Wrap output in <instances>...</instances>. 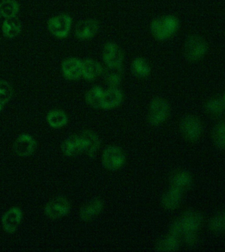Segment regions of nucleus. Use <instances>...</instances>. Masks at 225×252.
Listing matches in <instances>:
<instances>
[{
  "instance_id": "obj_1",
  "label": "nucleus",
  "mask_w": 225,
  "mask_h": 252,
  "mask_svg": "<svg viewBox=\"0 0 225 252\" xmlns=\"http://www.w3.org/2000/svg\"><path fill=\"white\" fill-rule=\"evenodd\" d=\"M179 28L177 17L168 15L154 19L150 24L152 34L158 40H168L176 34Z\"/></svg>"
},
{
  "instance_id": "obj_2",
  "label": "nucleus",
  "mask_w": 225,
  "mask_h": 252,
  "mask_svg": "<svg viewBox=\"0 0 225 252\" xmlns=\"http://www.w3.org/2000/svg\"><path fill=\"white\" fill-rule=\"evenodd\" d=\"M207 51L208 45L206 40L199 35L193 34L188 37L184 46L186 58L192 62L202 60L206 56Z\"/></svg>"
},
{
  "instance_id": "obj_3",
  "label": "nucleus",
  "mask_w": 225,
  "mask_h": 252,
  "mask_svg": "<svg viewBox=\"0 0 225 252\" xmlns=\"http://www.w3.org/2000/svg\"><path fill=\"white\" fill-rule=\"evenodd\" d=\"M169 104L163 97L152 99L149 107L148 121L153 126L161 125L167 119L169 113Z\"/></svg>"
},
{
  "instance_id": "obj_4",
  "label": "nucleus",
  "mask_w": 225,
  "mask_h": 252,
  "mask_svg": "<svg viewBox=\"0 0 225 252\" xmlns=\"http://www.w3.org/2000/svg\"><path fill=\"white\" fill-rule=\"evenodd\" d=\"M125 160L124 152L118 146H111L105 148L101 156L103 167L111 171L120 169L124 165Z\"/></svg>"
},
{
  "instance_id": "obj_5",
  "label": "nucleus",
  "mask_w": 225,
  "mask_h": 252,
  "mask_svg": "<svg viewBox=\"0 0 225 252\" xmlns=\"http://www.w3.org/2000/svg\"><path fill=\"white\" fill-rule=\"evenodd\" d=\"M103 62L108 69H122L124 55L120 46L115 42H107L102 51Z\"/></svg>"
},
{
  "instance_id": "obj_6",
  "label": "nucleus",
  "mask_w": 225,
  "mask_h": 252,
  "mask_svg": "<svg viewBox=\"0 0 225 252\" xmlns=\"http://www.w3.org/2000/svg\"><path fill=\"white\" fill-rule=\"evenodd\" d=\"M72 25V17L69 15L62 14L51 18L48 22V28L51 34L56 38L63 39L69 34Z\"/></svg>"
},
{
  "instance_id": "obj_7",
  "label": "nucleus",
  "mask_w": 225,
  "mask_h": 252,
  "mask_svg": "<svg viewBox=\"0 0 225 252\" xmlns=\"http://www.w3.org/2000/svg\"><path fill=\"white\" fill-rule=\"evenodd\" d=\"M70 210V203L64 197H58L51 200L44 208L45 214L52 220L64 218L67 216Z\"/></svg>"
},
{
  "instance_id": "obj_8",
  "label": "nucleus",
  "mask_w": 225,
  "mask_h": 252,
  "mask_svg": "<svg viewBox=\"0 0 225 252\" xmlns=\"http://www.w3.org/2000/svg\"><path fill=\"white\" fill-rule=\"evenodd\" d=\"M81 139L82 153L87 154L93 158L98 152L101 141L99 137L95 132L86 130L79 134Z\"/></svg>"
},
{
  "instance_id": "obj_9",
  "label": "nucleus",
  "mask_w": 225,
  "mask_h": 252,
  "mask_svg": "<svg viewBox=\"0 0 225 252\" xmlns=\"http://www.w3.org/2000/svg\"><path fill=\"white\" fill-rule=\"evenodd\" d=\"M62 71L64 79L75 81L83 77V61L77 58L66 59L62 63Z\"/></svg>"
},
{
  "instance_id": "obj_10",
  "label": "nucleus",
  "mask_w": 225,
  "mask_h": 252,
  "mask_svg": "<svg viewBox=\"0 0 225 252\" xmlns=\"http://www.w3.org/2000/svg\"><path fill=\"white\" fill-rule=\"evenodd\" d=\"M99 23L93 19L80 21L74 28V35L81 40H89L98 32Z\"/></svg>"
},
{
  "instance_id": "obj_11",
  "label": "nucleus",
  "mask_w": 225,
  "mask_h": 252,
  "mask_svg": "<svg viewBox=\"0 0 225 252\" xmlns=\"http://www.w3.org/2000/svg\"><path fill=\"white\" fill-rule=\"evenodd\" d=\"M123 100V93L119 87H109L104 90L101 97L100 108L112 109L119 106Z\"/></svg>"
},
{
  "instance_id": "obj_12",
  "label": "nucleus",
  "mask_w": 225,
  "mask_h": 252,
  "mask_svg": "<svg viewBox=\"0 0 225 252\" xmlns=\"http://www.w3.org/2000/svg\"><path fill=\"white\" fill-rule=\"evenodd\" d=\"M181 129L184 135L189 139H195L201 131V125L199 119L193 115L186 116L182 119Z\"/></svg>"
},
{
  "instance_id": "obj_13",
  "label": "nucleus",
  "mask_w": 225,
  "mask_h": 252,
  "mask_svg": "<svg viewBox=\"0 0 225 252\" xmlns=\"http://www.w3.org/2000/svg\"><path fill=\"white\" fill-rule=\"evenodd\" d=\"M23 218L22 211L18 208H12L7 211L2 218V226L5 231L13 234L21 223Z\"/></svg>"
},
{
  "instance_id": "obj_14",
  "label": "nucleus",
  "mask_w": 225,
  "mask_h": 252,
  "mask_svg": "<svg viewBox=\"0 0 225 252\" xmlns=\"http://www.w3.org/2000/svg\"><path fill=\"white\" fill-rule=\"evenodd\" d=\"M36 147V141L29 134H22L15 140L13 144L15 154L23 157L31 156L34 152Z\"/></svg>"
},
{
  "instance_id": "obj_15",
  "label": "nucleus",
  "mask_w": 225,
  "mask_h": 252,
  "mask_svg": "<svg viewBox=\"0 0 225 252\" xmlns=\"http://www.w3.org/2000/svg\"><path fill=\"white\" fill-rule=\"evenodd\" d=\"M104 203L99 198L94 199L80 210V218L84 221H90L102 212Z\"/></svg>"
},
{
  "instance_id": "obj_16",
  "label": "nucleus",
  "mask_w": 225,
  "mask_h": 252,
  "mask_svg": "<svg viewBox=\"0 0 225 252\" xmlns=\"http://www.w3.org/2000/svg\"><path fill=\"white\" fill-rule=\"evenodd\" d=\"M103 69L97 61L87 59L83 61V77L87 81H94L103 73Z\"/></svg>"
},
{
  "instance_id": "obj_17",
  "label": "nucleus",
  "mask_w": 225,
  "mask_h": 252,
  "mask_svg": "<svg viewBox=\"0 0 225 252\" xmlns=\"http://www.w3.org/2000/svg\"><path fill=\"white\" fill-rule=\"evenodd\" d=\"M62 151L66 156H73L82 153L79 134L66 138L62 144Z\"/></svg>"
},
{
  "instance_id": "obj_18",
  "label": "nucleus",
  "mask_w": 225,
  "mask_h": 252,
  "mask_svg": "<svg viewBox=\"0 0 225 252\" xmlns=\"http://www.w3.org/2000/svg\"><path fill=\"white\" fill-rule=\"evenodd\" d=\"M181 190L176 188L172 187L169 191L165 192L161 199L163 206L167 210H173L177 208L181 202Z\"/></svg>"
},
{
  "instance_id": "obj_19",
  "label": "nucleus",
  "mask_w": 225,
  "mask_h": 252,
  "mask_svg": "<svg viewBox=\"0 0 225 252\" xmlns=\"http://www.w3.org/2000/svg\"><path fill=\"white\" fill-rule=\"evenodd\" d=\"M47 121L52 128H61L67 124L68 117L64 111L55 109L48 113Z\"/></svg>"
},
{
  "instance_id": "obj_20",
  "label": "nucleus",
  "mask_w": 225,
  "mask_h": 252,
  "mask_svg": "<svg viewBox=\"0 0 225 252\" xmlns=\"http://www.w3.org/2000/svg\"><path fill=\"white\" fill-rule=\"evenodd\" d=\"M132 73L138 78H146L151 73V67L145 59L136 58L131 64Z\"/></svg>"
},
{
  "instance_id": "obj_21",
  "label": "nucleus",
  "mask_w": 225,
  "mask_h": 252,
  "mask_svg": "<svg viewBox=\"0 0 225 252\" xmlns=\"http://www.w3.org/2000/svg\"><path fill=\"white\" fill-rule=\"evenodd\" d=\"M19 10V4L15 0H3L0 3L1 16L6 19L15 18Z\"/></svg>"
},
{
  "instance_id": "obj_22",
  "label": "nucleus",
  "mask_w": 225,
  "mask_h": 252,
  "mask_svg": "<svg viewBox=\"0 0 225 252\" xmlns=\"http://www.w3.org/2000/svg\"><path fill=\"white\" fill-rule=\"evenodd\" d=\"M3 36L7 38H14L21 32V24L18 20L13 19H6L2 25Z\"/></svg>"
},
{
  "instance_id": "obj_23",
  "label": "nucleus",
  "mask_w": 225,
  "mask_h": 252,
  "mask_svg": "<svg viewBox=\"0 0 225 252\" xmlns=\"http://www.w3.org/2000/svg\"><path fill=\"white\" fill-rule=\"evenodd\" d=\"M104 90L100 87H92L85 94L86 102L94 108H100L101 97Z\"/></svg>"
},
{
  "instance_id": "obj_24",
  "label": "nucleus",
  "mask_w": 225,
  "mask_h": 252,
  "mask_svg": "<svg viewBox=\"0 0 225 252\" xmlns=\"http://www.w3.org/2000/svg\"><path fill=\"white\" fill-rule=\"evenodd\" d=\"M178 246H179V243H178L177 237L171 234L158 242L156 246V250L161 252L173 251L177 249Z\"/></svg>"
},
{
  "instance_id": "obj_25",
  "label": "nucleus",
  "mask_w": 225,
  "mask_h": 252,
  "mask_svg": "<svg viewBox=\"0 0 225 252\" xmlns=\"http://www.w3.org/2000/svg\"><path fill=\"white\" fill-rule=\"evenodd\" d=\"M171 184L172 187L182 190L189 185L190 179L189 175L185 172H177L171 176Z\"/></svg>"
},
{
  "instance_id": "obj_26",
  "label": "nucleus",
  "mask_w": 225,
  "mask_h": 252,
  "mask_svg": "<svg viewBox=\"0 0 225 252\" xmlns=\"http://www.w3.org/2000/svg\"><path fill=\"white\" fill-rule=\"evenodd\" d=\"M122 69H108L105 74V81L109 87H119L121 81H122Z\"/></svg>"
},
{
  "instance_id": "obj_27",
  "label": "nucleus",
  "mask_w": 225,
  "mask_h": 252,
  "mask_svg": "<svg viewBox=\"0 0 225 252\" xmlns=\"http://www.w3.org/2000/svg\"><path fill=\"white\" fill-rule=\"evenodd\" d=\"M13 95V89L10 84L0 80V103L5 105L10 100Z\"/></svg>"
},
{
  "instance_id": "obj_28",
  "label": "nucleus",
  "mask_w": 225,
  "mask_h": 252,
  "mask_svg": "<svg viewBox=\"0 0 225 252\" xmlns=\"http://www.w3.org/2000/svg\"><path fill=\"white\" fill-rule=\"evenodd\" d=\"M207 109L211 114L215 115L221 114L224 109V103L221 99L215 97V98L209 99L207 103Z\"/></svg>"
},
{
  "instance_id": "obj_29",
  "label": "nucleus",
  "mask_w": 225,
  "mask_h": 252,
  "mask_svg": "<svg viewBox=\"0 0 225 252\" xmlns=\"http://www.w3.org/2000/svg\"><path fill=\"white\" fill-rule=\"evenodd\" d=\"M215 142L221 146H225V123H219L215 127L214 132Z\"/></svg>"
},
{
  "instance_id": "obj_30",
  "label": "nucleus",
  "mask_w": 225,
  "mask_h": 252,
  "mask_svg": "<svg viewBox=\"0 0 225 252\" xmlns=\"http://www.w3.org/2000/svg\"><path fill=\"white\" fill-rule=\"evenodd\" d=\"M3 105L0 103V113H1V109H2Z\"/></svg>"
},
{
  "instance_id": "obj_31",
  "label": "nucleus",
  "mask_w": 225,
  "mask_h": 252,
  "mask_svg": "<svg viewBox=\"0 0 225 252\" xmlns=\"http://www.w3.org/2000/svg\"><path fill=\"white\" fill-rule=\"evenodd\" d=\"M1 12H0V18H1Z\"/></svg>"
}]
</instances>
